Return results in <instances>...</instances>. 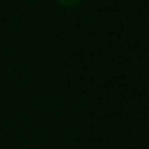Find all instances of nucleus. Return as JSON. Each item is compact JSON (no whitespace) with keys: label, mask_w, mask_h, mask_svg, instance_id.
I'll list each match as a JSON object with an SVG mask.
<instances>
[{"label":"nucleus","mask_w":149,"mask_h":149,"mask_svg":"<svg viewBox=\"0 0 149 149\" xmlns=\"http://www.w3.org/2000/svg\"><path fill=\"white\" fill-rule=\"evenodd\" d=\"M54 2L61 9H77L83 4V0H54Z\"/></svg>","instance_id":"nucleus-1"}]
</instances>
